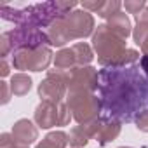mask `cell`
<instances>
[{"label":"cell","instance_id":"20","mask_svg":"<svg viewBox=\"0 0 148 148\" xmlns=\"http://www.w3.org/2000/svg\"><path fill=\"white\" fill-rule=\"evenodd\" d=\"M71 117L73 115H71L68 105L66 103H59V108H58V125H68Z\"/></svg>","mask_w":148,"mask_h":148},{"label":"cell","instance_id":"6","mask_svg":"<svg viewBox=\"0 0 148 148\" xmlns=\"http://www.w3.org/2000/svg\"><path fill=\"white\" fill-rule=\"evenodd\" d=\"M64 92H66V71L59 70L49 71L45 80L40 82L38 86V94L45 103L59 105L61 99L64 98Z\"/></svg>","mask_w":148,"mask_h":148},{"label":"cell","instance_id":"14","mask_svg":"<svg viewBox=\"0 0 148 148\" xmlns=\"http://www.w3.org/2000/svg\"><path fill=\"white\" fill-rule=\"evenodd\" d=\"M68 145V134L63 131H54L49 132L35 148H66Z\"/></svg>","mask_w":148,"mask_h":148},{"label":"cell","instance_id":"8","mask_svg":"<svg viewBox=\"0 0 148 148\" xmlns=\"http://www.w3.org/2000/svg\"><path fill=\"white\" fill-rule=\"evenodd\" d=\"M64 21L71 35V40L89 37L94 28V18L87 11H73L64 18Z\"/></svg>","mask_w":148,"mask_h":148},{"label":"cell","instance_id":"22","mask_svg":"<svg viewBox=\"0 0 148 148\" xmlns=\"http://www.w3.org/2000/svg\"><path fill=\"white\" fill-rule=\"evenodd\" d=\"M124 7H125V11H129L131 14L138 16V14L146 7V4H145V0H136V2H125Z\"/></svg>","mask_w":148,"mask_h":148},{"label":"cell","instance_id":"21","mask_svg":"<svg viewBox=\"0 0 148 148\" xmlns=\"http://www.w3.org/2000/svg\"><path fill=\"white\" fill-rule=\"evenodd\" d=\"M134 124H136V127H138L139 131L148 132V110L139 112V113L136 115V119H134Z\"/></svg>","mask_w":148,"mask_h":148},{"label":"cell","instance_id":"11","mask_svg":"<svg viewBox=\"0 0 148 148\" xmlns=\"http://www.w3.org/2000/svg\"><path fill=\"white\" fill-rule=\"evenodd\" d=\"M58 108H59V105L42 101L35 110V122L42 129H49L52 125H58Z\"/></svg>","mask_w":148,"mask_h":148},{"label":"cell","instance_id":"12","mask_svg":"<svg viewBox=\"0 0 148 148\" xmlns=\"http://www.w3.org/2000/svg\"><path fill=\"white\" fill-rule=\"evenodd\" d=\"M106 26H108V30H110L112 33H115L117 37H120V38H124V40H125V38L131 35V32H132L131 21H129V18H127L124 12H119V14L112 16V18L108 19Z\"/></svg>","mask_w":148,"mask_h":148},{"label":"cell","instance_id":"4","mask_svg":"<svg viewBox=\"0 0 148 148\" xmlns=\"http://www.w3.org/2000/svg\"><path fill=\"white\" fill-rule=\"evenodd\" d=\"M51 59H52L51 49L47 45H42V47H37V49H23V51H18L12 56V66L16 70L42 71V70H47Z\"/></svg>","mask_w":148,"mask_h":148},{"label":"cell","instance_id":"7","mask_svg":"<svg viewBox=\"0 0 148 148\" xmlns=\"http://www.w3.org/2000/svg\"><path fill=\"white\" fill-rule=\"evenodd\" d=\"M89 132L91 138H94L98 143L106 145L110 141H113L119 134H120V122L113 120V119H98L94 122H91L89 125H84Z\"/></svg>","mask_w":148,"mask_h":148},{"label":"cell","instance_id":"2","mask_svg":"<svg viewBox=\"0 0 148 148\" xmlns=\"http://www.w3.org/2000/svg\"><path fill=\"white\" fill-rule=\"evenodd\" d=\"M92 47L98 52V61L105 68H125L139 59V52L125 47V40L108 30L106 25H99L92 35Z\"/></svg>","mask_w":148,"mask_h":148},{"label":"cell","instance_id":"26","mask_svg":"<svg viewBox=\"0 0 148 148\" xmlns=\"http://www.w3.org/2000/svg\"><path fill=\"white\" fill-rule=\"evenodd\" d=\"M0 73H2V77H7L9 75V64L5 59H2V64H0Z\"/></svg>","mask_w":148,"mask_h":148},{"label":"cell","instance_id":"17","mask_svg":"<svg viewBox=\"0 0 148 148\" xmlns=\"http://www.w3.org/2000/svg\"><path fill=\"white\" fill-rule=\"evenodd\" d=\"M71 51L75 54V63L77 66H89V63L92 61V51L86 42H77L71 45Z\"/></svg>","mask_w":148,"mask_h":148},{"label":"cell","instance_id":"15","mask_svg":"<svg viewBox=\"0 0 148 148\" xmlns=\"http://www.w3.org/2000/svg\"><path fill=\"white\" fill-rule=\"evenodd\" d=\"M54 66H56V70H59V71H68V70H71V68L77 66V63H75V54H73L71 47H70V49H61L59 52H56Z\"/></svg>","mask_w":148,"mask_h":148},{"label":"cell","instance_id":"28","mask_svg":"<svg viewBox=\"0 0 148 148\" xmlns=\"http://www.w3.org/2000/svg\"><path fill=\"white\" fill-rule=\"evenodd\" d=\"M141 51H143V56H148V42L141 45Z\"/></svg>","mask_w":148,"mask_h":148},{"label":"cell","instance_id":"10","mask_svg":"<svg viewBox=\"0 0 148 148\" xmlns=\"http://www.w3.org/2000/svg\"><path fill=\"white\" fill-rule=\"evenodd\" d=\"M66 18V16H64ZM64 18L56 19L54 23H51V26L45 30V35L49 38V45H56V47H63L64 44L71 42V35L68 32L66 21Z\"/></svg>","mask_w":148,"mask_h":148},{"label":"cell","instance_id":"30","mask_svg":"<svg viewBox=\"0 0 148 148\" xmlns=\"http://www.w3.org/2000/svg\"><path fill=\"white\" fill-rule=\"evenodd\" d=\"M120 148H131V146H120Z\"/></svg>","mask_w":148,"mask_h":148},{"label":"cell","instance_id":"5","mask_svg":"<svg viewBox=\"0 0 148 148\" xmlns=\"http://www.w3.org/2000/svg\"><path fill=\"white\" fill-rule=\"evenodd\" d=\"M99 84V71L92 66H75L66 71V87L75 92H94Z\"/></svg>","mask_w":148,"mask_h":148},{"label":"cell","instance_id":"23","mask_svg":"<svg viewBox=\"0 0 148 148\" xmlns=\"http://www.w3.org/2000/svg\"><path fill=\"white\" fill-rule=\"evenodd\" d=\"M103 5H105L103 0H99V2H84V4H82V7H84L86 11H92V12H99V11L103 9Z\"/></svg>","mask_w":148,"mask_h":148},{"label":"cell","instance_id":"3","mask_svg":"<svg viewBox=\"0 0 148 148\" xmlns=\"http://www.w3.org/2000/svg\"><path fill=\"white\" fill-rule=\"evenodd\" d=\"M66 105L79 125H89L91 122L98 120L99 110H101V101L94 92H75L68 91L66 96Z\"/></svg>","mask_w":148,"mask_h":148},{"label":"cell","instance_id":"18","mask_svg":"<svg viewBox=\"0 0 148 148\" xmlns=\"http://www.w3.org/2000/svg\"><path fill=\"white\" fill-rule=\"evenodd\" d=\"M89 139H91V136H89V132H87V129L84 125H75V127L70 131V134H68V143L73 148H82V146H86L89 143Z\"/></svg>","mask_w":148,"mask_h":148},{"label":"cell","instance_id":"13","mask_svg":"<svg viewBox=\"0 0 148 148\" xmlns=\"http://www.w3.org/2000/svg\"><path fill=\"white\" fill-rule=\"evenodd\" d=\"M132 37L138 45H143L148 42V7H145L136 16V28L132 32Z\"/></svg>","mask_w":148,"mask_h":148},{"label":"cell","instance_id":"27","mask_svg":"<svg viewBox=\"0 0 148 148\" xmlns=\"http://www.w3.org/2000/svg\"><path fill=\"white\" fill-rule=\"evenodd\" d=\"M141 68L145 70L146 79H148V56H143V58H141Z\"/></svg>","mask_w":148,"mask_h":148},{"label":"cell","instance_id":"29","mask_svg":"<svg viewBox=\"0 0 148 148\" xmlns=\"http://www.w3.org/2000/svg\"><path fill=\"white\" fill-rule=\"evenodd\" d=\"M11 148H28V146H21V145H12Z\"/></svg>","mask_w":148,"mask_h":148},{"label":"cell","instance_id":"9","mask_svg":"<svg viewBox=\"0 0 148 148\" xmlns=\"http://www.w3.org/2000/svg\"><path fill=\"white\" fill-rule=\"evenodd\" d=\"M12 138L16 145L21 146H28L32 145L37 138H38V129L33 125V122H30L28 119H19L14 125H12Z\"/></svg>","mask_w":148,"mask_h":148},{"label":"cell","instance_id":"25","mask_svg":"<svg viewBox=\"0 0 148 148\" xmlns=\"http://www.w3.org/2000/svg\"><path fill=\"white\" fill-rule=\"evenodd\" d=\"M12 145H16V143H14V138H12V134H9V132H4L2 136H0V146H2V148H11Z\"/></svg>","mask_w":148,"mask_h":148},{"label":"cell","instance_id":"24","mask_svg":"<svg viewBox=\"0 0 148 148\" xmlns=\"http://www.w3.org/2000/svg\"><path fill=\"white\" fill-rule=\"evenodd\" d=\"M0 89H2V105H7L11 99V92H12V91H9L11 86L7 82H0Z\"/></svg>","mask_w":148,"mask_h":148},{"label":"cell","instance_id":"1","mask_svg":"<svg viewBox=\"0 0 148 148\" xmlns=\"http://www.w3.org/2000/svg\"><path fill=\"white\" fill-rule=\"evenodd\" d=\"M99 101L108 119L132 122L148 103V79L138 66L99 70Z\"/></svg>","mask_w":148,"mask_h":148},{"label":"cell","instance_id":"19","mask_svg":"<svg viewBox=\"0 0 148 148\" xmlns=\"http://www.w3.org/2000/svg\"><path fill=\"white\" fill-rule=\"evenodd\" d=\"M120 7H122V4L117 2V0H113V2H105L103 9L98 12V16H101V18H105V19H110L112 16H115V14L120 12Z\"/></svg>","mask_w":148,"mask_h":148},{"label":"cell","instance_id":"16","mask_svg":"<svg viewBox=\"0 0 148 148\" xmlns=\"http://www.w3.org/2000/svg\"><path fill=\"white\" fill-rule=\"evenodd\" d=\"M9 86H11V91L14 96H25L32 89V79L26 73H16V75H12Z\"/></svg>","mask_w":148,"mask_h":148}]
</instances>
